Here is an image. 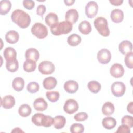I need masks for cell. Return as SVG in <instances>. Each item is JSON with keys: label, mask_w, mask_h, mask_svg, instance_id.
<instances>
[{"label": "cell", "mask_w": 133, "mask_h": 133, "mask_svg": "<svg viewBox=\"0 0 133 133\" xmlns=\"http://www.w3.org/2000/svg\"><path fill=\"white\" fill-rule=\"evenodd\" d=\"M11 19L15 23L22 29L28 28L31 23L30 15L21 9L14 10L11 15Z\"/></svg>", "instance_id": "6da1fadb"}, {"label": "cell", "mask_w": 133, "mask_h": 133, "mask_svg": "<svg viewBox=\"0 0 133 133\" xmlns=\"http://www.w3.org/2000/svg\"><path fill=\"white\" fill-rule=\"evenodd\" d=\"M73 29L72 24L67 21H64L58 23L55 26L50 28V31L54 35H60L66 34L70 33Z\"/></svg>", "instance_id": "7a4b0ae2"}, {"label": "cell", "mask_w": 133, "mask_h": 133, "mask_svg": "<svg viewBox=\"0 0 133 133\" xmlns=\"http://www.w3.org/2000/svg\"><path fill=\"white\" fill-rule=\"evenodd\" d=\"M94 26L97 31L104 37H107L110 35V30L108 28V23L107 19L102 17L96 18L94 22Z\"/></svg>", "instance_id": "3957f363"}, {"label": "cell", "mask_w": 133, "mask_h": 133, "mask_svg": "<svg viewBox=\"0 0 133 133\" xmlns=\"http://www.w3.org/2000/svg\"><path fill=\"white\" fill-rule=\"evenodd\" d=\"M31 32L39 39H43L48 35L47 27L43 24L39 22L34 24L31 28Z\"/></svg>", "instance_id": "277c9868"}, {"label": "cell", "mask_w": 133, "mask_h": 133, "mask_svg": "<svg viewBox=\"0 0 133 133\" xmlns=\"http://www.w3.org/2000/svg\"><path fill=\"white\" fill-rule=\"evenodd\" d=\"M38 70L43 74L48 75L52 73L55 70L54 64L49 61H43L38 65Z\"/></svg>", "instance_id": "5b68a950"}, {"label": "cell", "mask_w": 133, "mask_h": 133, "mask_svg": "<svg viewBox=\"0 0 133 133\" xmlns=\"http://www.w3.org/2000/svg\"><path fill=\"white\" fill-rule=\"evenodd\" d=\"M126 91L125 84L121 82H115L111 86L112 94L117 97H119L124 95Z\"/></svg>", "instance_id": "8992f818"}, {"label": "cell", "mask_w": 133, "mask_h": 133, "mask_svg": "<svg viewBox=\"0 0 133 133\" xmlns=\"http://www.w3.org/2000/svg\"><path fill=\"white\" fill-rule=\"evenodd\" d=\"M78 104L77 102L73 99H68L64 103L63 106L64 111L68 114H73L78 109Z\"/></svg>", "instance_id": "52a82bcc"}, {"label": "cell", "mask_w": 133, "mask_h": 133, "mask_svg": "<svg viewBox=\"0 0 133 133\" xmlns=\"http://www.w3.org/2000/svg\"><path fill=\"white\" fill-rule=\"evenodd\" d=\"M98 11V5L95 1L89 2L85 7V14L89 18H94Z\"/></svg>", "instance_id": "ba28073f"}, {"label": "cell", "mask_w": 133, "mask_h": 133, "mask_svg": "<svg viewBox=\"0 0 133 133\" xmlns=\"http://www.w3.org/2000/svg\"><path fill=\"white\" fill-rule=\"evenodd\" d=\"M97 59L98 61L103 64L108 63L111 59V52L106 48H102L97 54Z\"/></svg>", "instance_id": "9c48e42d"}, {"label": "cell", "mask_w": 133, "mask_h": 133, "mask_svg": "<svg viewBox=\"0 0 133 133\" xmlns=\"http://www.w3.org/2000/svg\"><path fill=\"white\" fill-rule=\"evenodd\" d=\"M111 75L115 78H120L124 74V69L119 63H115L111 66L110 69Z\"/></svg>", "instance_id": "30bf717a"}, {"label": "cell", "mask_w": 133, "mask_h": 133, "mask_svg": "<svg viewBox=\"0 0 133 133\" xmlns=\"http://www.w3.org/2000/svg\"><path fill=\"white\" fill-rule=\"evenodd\" d=\"M4 57L6 62L15 61L17 60V52L16 50L12 47H7L4 51Z\"/></svg>", "instance_id": "8fae6325"}, {"label": "cell", "mask_w": 133, "mask_h": 133, "mask_svg": "<svg viewBox=\"0 0 133 133\" xmlns=\"http://www.w3.org/2000/svg\"><path fill=\"white\" fill-rule=\"evenodd\" d=\"M15 104V98L11 95H7L1 100V105L6 109L12 108Z\"/></svg>", "instance_id": "7c38bea8"}, {"label": "cell", "mask_w": 133, "mask_h": 133, "mask_svg": "<svg viewBox=\"0 0 133 133\" xmlns=\"http://www.w3.org/2000/svg\"><path fill=\"white\" fill-rule=\"evenodd\" d=\"M64 89L68 93L73 94L76 92L78 89L77 82L73 80H69L64 84Z\"/></svg>", "instance_id": "4fadbf2b"}, {"label": "cell", "mask_w": 133, "mask_h": 133, "mask_svg": "<svg viewBox=\"0 0 133 133\" xmlns=\"http://www.w3.org/2000/svg\"><path fill=\"white\" fill-rule=\"evenodd\" d=\"M78 13L75 9H70L68 10L65 13V20L71 22L72 24L75 23L77 22L78 19Z\"/></svg>", "instance_id": "5bb4252c"}, {"label": "cell", "mask_w": 133, "mask_h": 133, "mask_svg": "<svg viewBox=\"0 0 133 133\" xmlns=\"http://www.w3.org/2000/svg\"><path fill=\"white\" fill-rule=\"evenodd\" d=\"M118 49L119 51L123 55H126V54L132 51V44L130 41L124 40L119 43Z\"/></svg>", "instance_id": "9a60e30c"}, {"label": "cell", "mask_w": 133, "mask_h": 133, "mask_svg": "<svg viewBox=\"0 0 133 133\" xmlns=\"http://www.w3.org/2000/svg\"><path fill=\"white\" fill-rule=\"evenodd\" d=\"M110 17L113 22L118 23L123 20L124 13L123 11L119 9H115L112 11Z\"/></svg>", "instance_id": "2e32d148"}, {"label": "cell", "mask_w": 133, "mask_h": 133, "mask_svg": "<svg viewBox=\"0 0 133 133\" xmlns=\"http://www.w3.org/2000/svg\"><path fill=\"white\" fill-rule=\"evenodd\" d=\"M47 102L43 98H38L33 102L34 108L38 111H45L47 108Z\"/></svg>", "instance_id": "e0dca14e"}, {"label": "cell", "mask_w": 133, "mask_h": 133, "mask_svg": "<svg viewBox=\"0 0 133 133\" xmlns=\"http://www.w3.org/2000/svg\"><path fill=\"white\" fill-rule=\"evenodd\" d=\"M26 60H31L36 62L39 58L38 51L34 48H30L26 50L25 54Z\"/></svg>", "instance_id": "ac0fdd59"}, {"label": "cell", "mask_w": 133, "mask_h": 133, "mask_svg": "<svg viewBox=\"0 0 133 133\" xmlns=\"http://www.w3.org/2000/svg\"><path fill=\"white\" fill-rule=\"evenodd\" d=\"M59 19L57 14L54 12H50L45 17V22L47 25L52 28L58 23Z\"/></svg>", "instance_id": "d6986e66"}, {"label": "cell", "mask_w": 133, "mask_h": 133, "mask_svg": "<svg viewBox=\"0 0 133 133\" xmlns=\"http://www.w3.org/2000/svg\"><path fill=\"white\" fill-rule=\"evenodd\" d=\"M5 39L8 43L11 44H15L19 39V34L17 32L14 30H10L6 34Z\"/></svg>", "instance_id": "ffe728a7"}, {"label": "cell", "mask_w": 133, "mask_h": 133, "mask_svg": "<svg viewBox=\"0 0 133 133\" xmlns=\"http://www.w3.org/2000/svg\"><path fill=\"white\" fill-rule=\"evenodd\" d=\"M57 84V79L52 76L48 77L45 78L43 82V85L44 88L47 90H51L54 88Z\"/></svg>", "instance_id": "44dd1931"}, {"label": "cell", "mask_w": 133, "mask_h": 133, "mask_svg": "<svg viewBox=\"0 0 133 133\" xmlns=\"http://www.w3.org/2000/svg\"><path fill=\"white\" fill-rule=\"evenodd\" d=\"M102 124L104 128L110 130L115 127L116 125V121L113 117H106L102 119Z\"/></svg>", "instance_id": "7402d4cb"}, {"label": "cell", "mask_w": 133, "mask_h": 133, "mask_svg": "<svg viewBox=\"0 0 133 133\" xmlns=\"http://www.w3.org/2000/svg\"><path fill=\"white\" fill-rule=\"evenodd\" d=\"M78 30L82 34L87 35L91 32L92 28L90 23L88 21L84 20L79 23L78 25Z\"/></svg>", "instance_id": "603a6c76"}, {"label": "cell", "mask_w": 133, "mask_h": 133, "mask_svg": "<svg viewBox=\"0 0 133 133\" xmlns=\"http://www.w3.org/2000/svg\"><path fill=\"white\" fill-rule=\"evenodd\" d=\"M65 123V118L62 115H58L54 117L52 125L56 129H60L64 127Z\"/></svg>", "instance_id": "cb8c5ba5"}, {"label": "cell", "mask_w": 133, "mask_h": 133, "mask_svg": "<svg viewBox=\"0 0 133 133\" xmlns=\"http://www.w3.org/2000/svg\"><path fill=\"white\" fill-rule=\"evenodd\" d=\"M113 104L109 101L105 102L102 107V112L105 116H110L114 112Z\"/></svg>", "instance_id": "d4e9b609"}, {"label": "cell", "mask_w": 133, "mask_h": 133, "mask_svg": "<svg viewBox=\"0 0 133 133\" xmlns=\"http://www.w3.org/2000/svg\"><path fill=\"white\" fill-rule=\"evenodd\" d=\"M11 3L8 0H2L0 2V14L5 15L10 10Z\"/></svg>", "instance_id": "484cf974"}, {"label": "cell", "mask_w": 133, "mask_h": 133, "mask_svg": "<svg viewBox=\"0 0 133 133\" xmlns=\"http://www.w3.org/2000/svg\"><path fill=\"white\" fill-rule=\"evenodd\" d=\"M12 86L14 90L17 91H20L24 88V81L20 77H16L12 81Z\"/></svg>", "instance_id": "4316f807"}, {"label": "cell", "mask_w": 133, "mask_h": 133, "mask_svg": "<svg viewBox=\"0 0 133 133\" xmlns=\"http://www.w3.org/2000/svg\"><path fill=\"white\" fill-rule=\"evenodd\" d=\"M32 112V109L30 105L27 104H23L20 106L18 110L19 115L23 117L29 116Z\"/></svg>", "instance_id": "83f0119b"}, {"label": "cell", "mask_w": 133, "mask_h": 133, "mask_svg": "<svg viewBox=\"0 0 133 133\" xmlns=\"http://www.w3.org/2000/svg\"><path fill=\"white\" fill-rule=\"evenodd\" d=\"M67 42L69 45L71 46H76L80 44L81 37L78 34H73L68 37Z\"/></svg>", "instance_id": "f1b7e54d"}, {"label": "cell", "mask_w": 133, "mask_h": 133, "mask_svg": "<svg viewBox=\"0 0 133 133\" xmlns=\"http://www.w3.org/2000/svg\"><path fill=\"white\" fill-rule=\"evenodd\" d=\"M23 69L27 72H33L36 68V62L31 60H26L23 63Z\"/></svg>", "instance_id": "f546056e"}, {"label": "cell", "mask_w": 133, "mask_h": 133, "mask_svg": "<svg viewBox=\"0 0 133 133\" xmlns=\"http://www.w3.org/2000/svg\"><path fill=\"white\" fill-rule=\"evenodd\" d=\"M88 88L92 93H98L101 89L100 84L96 81H91L88 82L87 85Z\"/></svg>", "instance_id": "4dcf8cb0"}, {"label": "cell", "mask_w": 133, "mask_h": 133, "mask_svg": "<svg viewBox=\"0 0 133 133\" xmlns=\"http://www.w3.org/2000/svg\"><path fill=\"white\" fill-rule=\"evenodd\" d=\"M45 116V115L43 113H36L34 114V115L32 116V122L36 126H42V122Z\"/></svg>", "instance_id": "1f68e13d"}, {"label": "cell", "mask_w": 133, "mask_h": 133, "mask_svg": "<svg viewBox=\"0 0 133 133\" xmlns=\"http://www.w3.org/2000/svg\"><path fill=\"white\" fill-rule=\"evenodd\" d=\"M6 67L7 70L10 72H16L19 68V63L17 60L13 61L6 62Z\"/></svg>", "instance_id": "d6a6232c"}, {"label": "cell", "mask_w": 133, "mask_h": 133, "mask_svg": "<svg viewBox=\"0 0 133 133\" xmlns=\"http://www.w3.org/2000/svg\"><path fill=\"white\" fill-rule=\"evenodd\" d=\"M46 95L47 99L50 102H55L57 101L60 97L59 92L56 91H47Z\"/></svg>", "instance_id": "836d02e7"}, {"label": "cell", "mask_w": 133, "mask_h": 133, "mask_svg": "<svg viewBox=\"0 0 133 133\" xmlns=\"http://www.w3.org/2000/svg\"><path fill=\"white\" fill-rule=\"evenodd\" d=\"M84 131V126L80 123H74L70 127L72 133H82Z\"/></svg>", "instance_id": "e575fe53"}, {"label": "cell", "mask_w": 133, "mask_h": 133, "mask_svg": "<svg viewBox=\"0 0 133 133\" xmlns=\"http://www.w3.org/2000/svg\"><path fill=\"white\" fill-rule=\"evenodd\" d=\"M27 90L30 93H36L39 89V84L35 82H31L29 83L26 87Z\"/></svg>", "instance_id": "d590c367"}, {"label": "cell", "mask_w": 133, "mask_h": 133, "mask_svg": "<svg viewBox=\"0 0 133 133\" xmlns=\"http://www.w3.org/2000/svg\"><path fill=\"white\" fill-rule=\"evenodd\" d=\"M125 63L126 66L129 69L133 68V52L132 51L126 54L125 58Z\"/></svg>", "instance_id": "8d00e7d4"}, {"label": "cell", "mask_w": 133, "mask_h": 133, "mask_svg": "<svg viewBox=\"0 0 133 133\" xmlns=\"http://www.w3.org/2000/svg\"><path fill=\"white\" fill-rule=\"evenodd\" d=\"M122 124L126 125L129 128L133 127V117L130 115H125L121 119Z\"/></svg>", "instance_id": "74e56055"}, {"label": "cell", "mask_w": 133, "mask_h": 133, "mask_svg": "<svg viewBox=\"0 0 133 133\" xmlns=\"http://www.w3.org/2000/svg\"><path fill=\"white\" fill-rule=\"evenodd\" d=\"M54 122V118L48 115H45L43 122H42V126H44L45 127H50Z\"/></svg>", "instance_id": "f35d334b"}, {"label": "cell", "mask_w": 133, "mask_h": 133, "mask_svg": "<svg viewBox=\"0 0 133 133\" xmlns=\"http://www.w3.org/2000/svg\"><path fill=\"white\" fill-rule=\"evenodd\" d=\"M88 118V115L85 112H80L76 114L74 116V119L78 122L84 121Z\"/></svg>", "instance_id": "ab89813d"}, {"label": "cell", "mask_w": 133, "mask_h": 133, "mask_svg": "<svg viewBox=\"0 0 133 133\" xmlns=\"http://www.w3.org/2000/svg\"><path fill=\"white\" fill-rule=\"evenodd\" d=\"M23 5L26 9L31 10L35 6V3L31 0H24L23 1Z\"/></svg>", "instance_id": "60d3db41"}, {"label": "cell", "mask_w": 133, "mask_h": 133, "mask_svg": "<svg viewBox=\"0 0 133 133\" xmlns=\"http://www.w3.org/2000/svg\"><path fill=\"white\" fill-rule=\"evenodd\" d=\"M130 128L127 126L126 125L122 124L119 126L117 128V130L116 131V133H130Z\"/></svg>", "instance_id": "b9f144b4"}, {"label": "cell", "mask_w": 133, "mask_h": 133, "mask_svg": "<svg viewBox=\"0 0 133 133\" xmlns=\"http://www.w3.org/2000/svg\"><path fill=\"white\" fill-rule=\"evenodd\" d=\"M46 11V8L44 5H39L37 6L36 9V14L38 16H43Z\"/></svg>", "instance_id": "7bdbcfd3"}, {"label": "cell", "mask_w": 133, "mask_h": 133, "mask_svg": "<svg viewBox=\"0 0 133 133\" xmlns=\"http://www.w3.org/2000/svg\"><path fill=\"white\" fill-rule=\"evenodd\" d=\"M110 3L114 5V6H120L122 5V4L123 3V1L122 0H112V1H110Z\"/></svg>", "instance_id": "ee69618b"}, {"label": "cell", "mask_w": 133, "mask_h": 133, "mask_svg": "<svg viewBox=\"0 0 133 133\" xmlns=\"http://www.w3.org/2000/svg\"><path fill=\"white\" fill-rule=\"evenodd\" d=\"M133 102H130L128 103L127 107V111L130 113V114H133Z\"/></svg>", "instance_id": "f6af8a7d"}, {"label": "cell", "mask_w": 133, "mask_h": 133, "mask_svg": "<svg viewBox=\"0 0 133 133\" xmlns=\"http://www.w3.org/2000/svg\"><path fill=\"white\" fill-rule=\"evenodd\" d=\"M64 2L66 6H70L73 4V3L75 2V1L74 0H65L64 1Z\"/></svg>", "instance_id": "bcb514c9"}, {"label": "cell", "mask_w": 133, "mask_h": 133, "mask_svg": "<svg viewBox=\"0 0 133 133\" xmlns=\"http://www.w3.org/2000/svg\"><path fill=\"white\" fill-rule=\"evenodd\" d=\"M24 132L23 131H22L20 128L19 127H16V128H15L14 129V130H12L11 131V132Z\"/></svg>", "instance_id": "7dc6e473"}]
</instances>
